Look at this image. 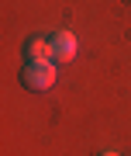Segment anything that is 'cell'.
<instances>
[{"label":"cell","instance_id":"2","mask_svg":"<svg viewBox=\"0 0 131 156\" xmlns=\"http://www.w3.org/2000/svg\"><path fill=\"white\" fill-rule=\"evenodd\" d=\"M52 38V49H55V62H72L76 59V35L72 31H66V28H59V31H52L49 35Z\"/></svg>","mask_w":131,"mask_h":156},{"label":"cell","instance_id":"4","mask_svg":"<svg viewBox=\"0 0 131 156\" xmlns=\"http://www.w3.org/2000/svg\"><path fill=\"white\" fill-rule=\"evenodd\" d=\"M97 156H121V153H97Z\"/></svg>","mask_w":131,"mask_h":156},{"label":"cell","instance_id":"1","mask_svg":"<svg viewBox=\"0 0 131 156\" xmlns=\"http://www.w3.org/2000/svg\"><path fill=\"white\" fill-rule=\"evenodd\" d=\"M55 62H28V66L21 69V83L28 87V90H52L55 87Z\"/></svg>","mask_w":131,"mask_h":156},{"label":"cell","instance_id":"3","mask_svg":"<svg viewBox=\"0 0 131 156\" xmlns=\"http://www.w3.org/2000/svg\"><path fill=\"white\" fill-rule=\"evenodd\" d=\"M24 56H28V62H55L52 38H49V35H35V38H28Z\"/></svg>","mask_w":131,"mask_h":156}]
</instances>
